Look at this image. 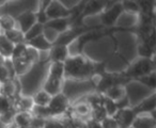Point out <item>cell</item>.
I'll return each mask as SVG.
<instances>
[{
	"instance_id": "1",
	"label": "cell",
	"mask_w": 156,
	"mask_h": 128,
	"mask_svg": "<svg viewBox=\"0 0 156 128\" xmlns=\"http://www.w3.org/2000/svg\"><path fill=\"white\" fill-rule=\"evenodd\" d=\"M64 79L83 81L91 79L98 74V64L81 56L73 54L64 61Z\"/></svg>"
},
{
	"instance_id": "2",
	"label": "cell",
	"mask_w": 156,
	"mask_h": 128,
	"mask_svg": "<svg viewBox=\"0 0 156 128\" xmlns=\"http://www.w3.org/2000/svg\"><path fill=\"white\" fill-rule=\"evenodd\" d=\"M155 72V61L154 58L147 59V58H140L132 62L129 64L126 71L123 73V76L129 79L130 81L139 78V77L145 76L151 73Z\"/></svg>"
},
{
	"instance_id": "3",
	"label": "cell",
	"mask_w": 156,
	"mask_h": 128,
	"mask_svg": "<svg viewBox=\"0 0 156 128\" xmlns=\"http://www.w3.org/2000/svg\"><path fill=\"white\" fill-rule=\"evenodd\" d=\"M52 119H58L65 115L71 109V102L66 95L63 92L51 96L49 104L47 106Z\"/></svg>"
},
{
	"instance_id": "4",
	"label": "cell",
	"mask_w": 156,
	"mask_h": 128,
	"mask_svg": "<svg viewBox=\"0 0 156 128\" xmlns=\"http://www.w3.org/2000/svg\"><path fill=\"white\" fill-rule=\"evenodd\" d=\"M123 13L121 2H106V9L100 14L101 24L105 27L115 26L118 19Z\"/></svg>"
},
{
	"instance_id": "5",
	"label": "cell",
	"mask_w": 156,
	"mask_h": 128,
	"mask_svg": "<svg viewBox=\"0 0 156 128\" xmlns=\"http://www.w3.org/2000/svg\"><path fill=\"white\" fill-rule=\"evenodd\" d=\"M74 9L67 10L64 5L61 3V1H49L47 8L45 10L46 16L48 20L57 19V18H67L73 15Z\"/></svg>"
},
{
	"instance_id": "6",
	"label": "cell",
	"mask_w": 156,
	"mask_h": 128,
	"mask_svg": "<svg viewBox=\"0 0 156 128\" xmlns=\"http://www.w3.org/2000/svg\"><path fill=\"white\" fill-rule=\"evenodd\" d=\"M14 18H15L16 28L20 29L24 34L31 27L37 24V15H35V11L33 10H26Z\"/></svg>"
},
{
	"instance_id": "7",
	"label": "cell",
	"mask_w": 156,
	"mask_h": 128,
	"mask_svg": "<svg viewBox=\"0 0 156 128\" xmlns=\"http://www.w3.org/2000/svg\"><path fill=\"white\" fill-rule=\"evenodd\" d=\"M136 116V113L129 107V108L118 109V111L113 114L112 117L115 119L119 128H132Z\"/></svg>"
},
{
	"instance_id": "8",
	"label": "cell",
	"mask_w": 156,
	"mask_h": 128,
	"mask_svg": "<svg viewBox=\"0 0 156 128\" xmlns=\"http://www.w3.org/2000/svg\"><path fill=\"white\" fill-rule=\"evenodd\" d=\"M69 47L64 44H54L51 49L48 51V61L50 62H64L69 57Z\"/></svg>"
},
{
	"instance_id": "9",
	"label": "cell",
	"mask_w": 156,
	"mask_h": 128,
	"mask_svg": "<svg viewBox=\"0 0 156 128\" xmlns=\"http://www.w3.org/2000/svg\"><path fill=\"white\" fill-rule=\"evenodd\" d=\"M156 108V94L155 92L151 94L149 97L144 98L142 102H139L137 106L133 107V110L136 113V115L139 114H153Z\"/></svg>"
},
{
	"instance_id": "10",
	"label": "cell",
	"mask_w": 156,
	"mask_h": 128,
	"mask_svg": "<svg viewBox=\"0 0 156 128\" xmlns=\"http://www.w3.org/2000/svg\"><path fill=\"white\" fill-rule=\"evenodd\" d=\"M0 91H1V96L13 100L16 96L20 95V85L18 87V79H9L0 83Z\"/></svg>"
},
{
	"instance_id": "11",
	"label": "cell",
	"mask_w": 156,
	"mask_h": 128,
	"mask_svg": "<svg viewBox=\"0 0 156 128\" xmlns=\"http://www.w3.org/2000/svg\"><path fill=\"white\" fill-rule=\"evenodd\" d=\"M72 22L71 17L67 18H57V19H50L44 25V28H48L50 30L57 32L59 35L67 32L71 30Z\"/></svg>"
},
{
	"instance_id": "12",
	"label": "cell",
	"mask_w": 156,
	"mask_h": 128,
	"mask_svg": "<svg viewBox=\"0 0 156 128\" xmlns=\"http://www.w3.org/2000/svg\"><path fill=\"white\" fill-rule=\"evenodd\" d=\"M12 106H13V109L16 112H30L34 104H33L31 96H26L20 94L12 100Z\"/></svg>"
},
{
	"instance_id": "13",
	"label": "cell",
	"mask_w": 156,
	"mask_h": 128,
	"mask_svg": "<svg viewBox=\"0 0 156 128\" xmlns=\"http://www.w3.org/2000/svg\"><path fill=\"white\" fill-rule=\"evenodd\" d=\"M107 1H89L85 2L83 9V16H92L96 14H101L105 9H106Z\"/></svg>"
},
{
	"instance_id": "14",
	"label": "cell",
	"mask_w": 156,
	"mask_h": 128,
	"mask_svg": "<svg viewBox=\"0 0 156 128\" xmlns=\"http://www.w3.org/2000/svg\"><path fill=\"white\" fill-rule=\"evenodd\" d=\"M63 82H64V80H59V79H55L51 78V77H46L42 90H44L50 96H54L56 94H59L62 92Z\"/></svg>"
},
{
	"instance_id": "15",
	"label": "cell",
	"mask_w": 156,
	"mask_h": 128,
	"mask_svg": "<svg viewBox=\"0 0 156 128\" xmlns=\"http://www.w3.org/2000/svg\"><path fill=\"white\" fill-rule=\"evenodd\" d=\"M27 45L32 47L33 49L37 50L39 52H48L52 47V44L49 43V42L46 40V37L44 36V34H41L39 36L34 37L31 41L27 42Z\"/></svg>"
},
{
	"instance_id": "16",
	"label": "cell",
	"mask_w": 156,
	"mask_h": 128,
	"mask_svg": "<svg viewBox=\"0 0 156 128\" xmlns=\"http://www.w3.org/2000/svg\"><path fill=\"white\" fill-rule=\"evenodd\" d=\"M156 121L153 114H139L136 116L132 128H155Z\"/></svg>"
},
{
	"instance_id": "17",
	"label": "cell",
	"mask_w": 156,
	"mask_h": 128,
	"mask_svg": "<svg viewBox=\"0 0 156 128\" xmlns=\"http://www.w3.org/2000/svg\"><path fill=\"white\" fill-rule=\"evenodd\" d=\"M103 95L117 102L118 100L122 99L124 96L127 95V93H126V88L123 85H113V87L109 88L108 90H106L103 93Z\"/></svg>"
},
{
	"instance_id": "18",
	"label": "cell",
	"mask_w": 156,
	"mask_h": 128,
	"mask_svg": "<svg viewBox=\"0 0 156 128\" xmlns=\"http://www.w3.org/2000/svg\"><path fill=\"white\" fill-rule=\"evenodd\" d=\"M47 77H51V78L59 79V80H64V63L50 62Z\"/></svg>"
},
{
	"instance_id": "19",
	"label": "cell",
	"mask_w": 156,
	"mask_h": 128,
	"mask_svg": "<svg viewBox=\"0 0 156 128\" xmlns=\"http://www.w3.org/2000/svg\"><path fill=\"white\" fill-rule=\"evenodd\" d=\"M31 119L32 115L30 112H16L13 124L17 128H28L30 127Z\"/></svg>"
},
{
	"instance_id": "20",
	"label": "cell",
	"mask_w": 156,
	"mask_h": 128,
	"mask_svg": "<svg viewBox=\"0 0 156 128\" xmlns=\"http://www.w3.org/2000/svg\"><path fill=\"white\" fill-rule=\"evenodd\" d=\"M14 49V44H12L3 34L0 35V57L3 59H10Z\"/></svg>"
},
{
	"instance_id": "21",
	"label": "cell",
	"mask_w": 156,
	"mask_h": 128,
	"mask_svg": "<svg viewBox=\"0 0 156 128\" xmlns=\"http://www.w3.org/2000/svg\"><path fill=\"white\" fill-rule=\"evenodd\" d=\"M2 34L11 42L14 45H17V44H22V43H26L25 42V36L24 33L17 28L11 29V30H8L2 32Z\"/></svg>"
},
{
	"instance_id": "22",
	"label": "cell",
	"mask_w": 156,
	"mask_h": 128,
	"mask_svg": "<svg viewBox=\"0 0 156 128\" xmlns=\"http://www.w3.org/2000/svg\"><path fill=\"white\" fill-rule=\"evenodd\" d=\"M10 60H11V59H10ZM12 64H13L14 72H15V75H16V77H17V78L20 76L25 75L26 73H28V71L33 66V65H31L30 63H28L27 61H25L23 58L18 59V60L12 61Z\"/></svg>"
},
{
	"instance_id": "23",
	"label": "cell",
	"mask_w": 156,
	"mask_h": 128,
	"mask_svg": "<svg viewBox=\"0 0 156 128\" xmlns=\"http://www.w3.org/2000/svg\"><path fill=\"white\" fill-rule=\"evenodd\" d=\"M31 97H32L34 106H40V107H47L50 99H51V96L48 93H46L44 90L37 91V93L33 96H31Z\"/></svg>"
},
{
	"instance_id": "24",
	"label": "cell",
	"mask_w": 156,
	"mask_h": 128,
	"mask_svg": "<svg viewBox=\"0 0 156 128\" xmlns=\"http://www.w3.org/2000/svg\"><path fill=\"white\" fill-rule=\"evenodd\" d=\"M25 61H27L28 63H30L31 65H34L37 64V62L41 61V54H40L37 50L33 49L32 47L27 45V48H26V51H25V54L23 57Z\"/></svg>"
},
{
	"instance_id": "25",
	"label": "cell",
	"mask_w": 156,
	"mask_h": 128,
	"mask_svg": "<svg viewBox=\"0 0 156 128\" xmlns=\"http://www.w3.org/2000/svg\"><path fill=\"white\" fill-rule=\"evenodd\" d=\"M14 28H16V22H15V18L13 16L9 15V14L0 15V29H1L2 32L11 30V29Z\"/></svg>"
},
{
	"instance_id": "26",
	"label": "cell",
	"mask_w": 156,
	"mask_h": 128,
	"mask_svg": "<svg viewBox=\"0 0 156 128\" xmlns=\"http://www.w3.org/2000/svg\"><path fill=\"white\" fill-rule=\"evenodd\" d=\"M43 30H44V26H43V25L37 24V22L34 26L31 27V28L29 29V30L24 34L25 42L27 43V42L33 40L34 37H37V36H39V35L43 34Z\"/></svg>"
},
{
	"instance_id": "27",
	"label": "cell",
	"mask_w": 156,
	"mask_h": 128,
	"mask_svg": "<svg viewBox=\"0 0 156 128\" xmlns=\"http://www.w3.org/2000/svg\"><path fill=\"white\" fill-rule=\"evenodd\" d=\"M102 107L105 109V111H106L108 116H113V114L118 111V107H117L115 102L107 98L106 96H104L103 94H102Z\"/></svg>"
},
{
	"instance_id": "28",
	"label": "cell",
	"mask_w": 156,
	"mask_h": 128,
	"mask_svg": "<svg viewBox=\"0 0 156 128\" xmlns=\"http://www.w3.org/2000/svg\"><path fill=\"white\" fill-rule=\"evenodd\" d=\"M133 81H137V82L141 83V85H145V87H149L151 88L152 90H155V87H156V78H155V72L151 73L149 75H145V76H142V77H139V78L135 79Z\"/></svg>"
},
{
	"instance_id": "29",
	"label": "cell",
	"mask_w": 156,
	"mask_h": 128,
	"mask_svg": "<svg viewBox=\"0 0 156 128\" xmlns=\"http://www.w3.org/2000/svg\"><path fill=\"white\" fill-rule=\"evenodd\" d=\"M30 113H31V115H32V116L39 117V119H52L47 107L33 106V108H32V110L30 111Z\"/></svg>"
},
{
	"instance_id": "30",
	"label": "cell",
	"mask_w": 156,
	"mask_h": 128,
	"mask_svg": "<svg viewBox=\"0 0 156 128\" xmlns=\"http://www.w3.org/2000/svg\"><path fill=\"white\" fill-rule=\"evenodd\" d=\"M121 5L123 12H125V13L134 14V15H138L140 13V9H139L137 1H122Z\"/></svg>"
},
{
	"instance_id": "31",
	"label": "cell",
	"mask_w": 156,
	"mask_h": 128,
	"mask_svg": "<svg viewBox=\"0 0 156 128\" xmlns=\"http://www.w3.org/2000/svg\"><path fill=\"white\" fill-rule=\"evenodd\" d=\"M106 116H108L107 113H106V111H105V109L101 106V107H96V108L92 109L91 114H90V119L101 123V122H102Z\"/></svg>"
},
{
	"instance_id": "32",
	"label": "cell",
	"mask_w": 156,
	"mask_h": 128,
	"mask_svg": "<svg viewBox=\"0 0 156 128\" xmlns=\"http://www.w3.org/2000/svg\"><path fill=\"white\" fill-rule=\"evenodd\" d=\"M27 48V44L26 43H22V44H17V45H14V49L13 52H12L11 56V60H18V59H22L25 54V51H26Z\"/></svg>"
},
{
	"instance_id": "33",
	"label": "cell",
	"mask_w": 156,
	"mask_h": 128,
	"mask_svg": "<svg viewBox=\"0 0 156 128\" xmlns=\"http://www.w3.org/2000/svg\"><path fill=\"white\" fill-rule=\"evenodd\" d=\"M16 114V111L13 109L12 107L10 110H8L7 112H5L3 114L0 115V122L3 124V125L8 126V125H11L13 124V121H14V116Z\"/></svg>"
},
{
	"instance_id": "34",
	"label": "cell",
	"mask_w": 156,
	"mask_h": 128,
	"mask_svg": "<svg viewBox=\"0 0 156 128\" xmlns=\"http://www.w3.org/2000/svg\"><path fill=\"white\" fill-rule=\"evenodd\" d=\"M12 100L5 96H0V115L12 108Z\"/></svg>"
},
{
	"instance_id": "35",
	"label": "cell",
	"mask_w": 156,
	"mask_h": 128,
	"mask_svg": "<svg viewBox=\"0 0 156 128\" xmlns=\"http://www.w3.org/2000/svg\"><path fill=\"white\" fill-rule=\"evenodd\" d=\"M100 124L102 128H119L117 122L112 116H106Z\"/></svg>"
},
{
	"instance_id": "36",
	"label": "cell",
	"mask_w": 156,
	"mask_h": 128,
	"mask_svg": "<svg viewBox=\"0 0 156 128\" xmlns=\"http://www.w3.org/2000/svg\"><path fill=\"white\" fill-rule=\"evenodd\" d=\"M48 119H39V117H34L32 116L31 119V124L30 127L31 128H44L47 123Z\"/></svg>"
},
{
	"instance_id": "37",
	"label": "cell",
	"mask_w": 156,
	"mask_h": 128,
	"mask_svg": "<svg viewBox=\"0 0 156 128\" xmlns=\"http://www.w3.org/2000/svg\"><path fill=\"white\" fill-rule=\"evenodd\" d=\"M86 128H102L101 127V124L98 122L92 121V119H87L86 121Z\"/></svg>"
},
{
	"instance_id": "38",
	"label": "cell",
	"mask_w": 156,
	"mask_h": 128,
	"mask_svg": "<svg viewBox=\"0 0 156 128\" xmlns=\"http://www.w3.org/2000/svg\"><path fill=\"white\" fill-rule=\"evenodd\" d=\"M5 128H17L16 127L14 124H11V125H8V126H5Z\"/></svg>"
},
{
	"instance_id": "39",
	"label": "cell",
	"mask_w": 156,
	"mask_h": 128,
	"mask_svg": "<svg viewBox=\"0 0 156 128\" xmlns=\"http://www.w3.org/2000/svg\"><path fill=\"white\" fill-rule=\"evenodd\" d=\"M2 34V31H1V29H0V35Z\"/></svg>"
},
{
	"instance_id": "40",
	"label": "cell",
	"mask_w": 156,
	"mask_h": 128,
	"mask_svg": "<svg viewBox=\"0 0 156 128\" xmlns=\"http://www.w3.org/2000/svg\"><path fill=\"white\" fill-rule=\"evenodd\" d=\"M0 96H1V91H0Z\"/></svg>"
},
{
	"instance_id": "41",
	"label": "cell",
	"mask_w": 156,
	"mask_h": 128,
	"mask_svg": "<svg viewBox=\"0 0 156 128\" xmlns=\"http://www.w3.org/2000/svg\"><path fill=\"white\" fill-rule=\"evenodd\" d=\"M28 128H31V127H28Z\"/></svg>"
}]
</instances>
